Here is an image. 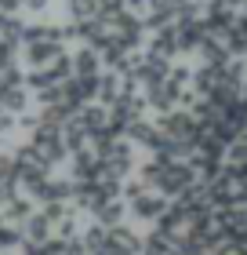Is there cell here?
Masks as SVG:
<instances>
[{"label": "cell", "mask_w": 247, "mask_h": 255, "mask_svg": "<svg viewBox=\"0 0 247 255\" xmlns=\"http://www.w3.org/2000/svg\"><path fill=\"white\" fill-rule=\"evenodd\" d=\"M58 55H66V26H48V22H29L22 37V62L29 69L51 66Z\"/></svg>", "instance_id": "6da1fadb"}, {"label": "cell", "mask_w": 247, "mask_h": 255, "mask_svg": "<svg viewBox=\"0 0 247 255\" xmlns=\"http://www.w3.org/2000/svg\"><path fill=\"white\" fill-rule=\"evenodd\" d=\"M37 102V95L26 88V84H15V88H0V110L15 113V117H26L29 106Z\"/></svg>", "instance_id": "9c48e42d"}, {"label": "cell", "mask_w": 247, "mask_h": 255, "mask_svg": "<svg viewBox=\"0 0 247 255\" xmlns=\"http://www.w3.org/2000/svg\"><path fill=\"white\" fill-rule=\"evenodd\" d=\"M185 91L189 88H182V84H174V80H160V84H153L146 88V102H149V110L157 113V117H164V113H174V110H182V102H185Z\"/></svg>", "instance_id": "5b68a950"}, {"label": "cell", "mask_w": 247, "mask_h": 255, "mask_svg": "<svg viewBox=\"0 0 247 255\" xmlns=\"http://www.w3.org/2000/svg\"><path fill=\"white\" fill-rule=\"evenodd\" d=\"M62 138H66V146H69V153H80V149L91 146V135H87V128L80 124V117H69V121H66Z\"/></svg>", "instance_id": "4fadbf2b"}, {"label": "cell", "mask_w": 247, "mask_h": 255, "mask_svg": "<svg viewBox=\"0 0 247 255\" xmlns=\"http://www.w3.org/2000/svg\"><path fill=\"white\" fill-rule=\"evenodd\" d=\"M48 7H51V0H22V11H26V15H44Z\"/></svg>", "instance_id": "2e32d148"}, {"label": "cell", "mask_w": 247, "mask_h": 255, "mask_svg": "<svg viewBox=\"0 0 247 255\" xmlns=\"http://www.w3.org/2000/svg\"><path fill=\"white\" fill-rule=\"evenodd\" d=\"M189 4H193V0H149V11H153V15H164L167 22H174Z\"/></svg>", "instance_id": "9a60e30c"}, {"label": "cell", "mask_w": 247, "mask_h": 255, "mask_svg": "<svg viewBox=\"0 0 247 255\" xmlns=\"http://www.w3.org/2000/svg\"><path fill=\"white\" fill-rule=\"evenodd\" d=\"M167 208H171V197H164L160 190L149 186V190H142L138 197H131V201H127V215L138 219V223H153V226H157L160 215L167 212Z\"/></svg>", "instance_id": "277c9868"}, {"label": "cell", "mask_w": 247, "mask_h": 255, "mask_svg": "<svg viewBox=\"0 0 247 255\" xmlns=\"http://www.w3.org/2000/svg\"><path fill=\"white\" fill-rule=\"evenodd\" d=\"M167 73H171V62L160 59V55H153V51H135L131 69H127V77H131L135 84H142V88H153V84H160V80H167Z\"/></svg>", "instance_id": "3957f363"}, {"label": "cell", "mask_w": 247, "mask_h": 255, "mask_svg": "<svg viewBox=\"0 0 247 255\" xmlns=\"http://www.w3.org/2000/svg\"><path fill=\"white\" fill-rule=\"evenodd\" d=\"M22 234H26V241H37V245H48V241L55 237V223L48 219V212H33L26 219V226H22Z\"/></svg>", "instance_id": "30bf717a"}, {"label": "cell", "mask_w": 247, "mask_h": 255, "mask_svg": "<svg viewBox=\"0 0 247 255\" xmlns=\"http://www.w3.org/2000/svg\"><path fill=\"white\" fill-rule=\"evenodd\" d=\"M146 51L153 55H160V59H178L182 55V29H178V22H171V26H164L157 33H149V44H146Z\"/></svg>", "instance_id": "52a82bcc"}, {"label": "cell", "mask_w": 247, "mask_h": 255, "mask_svg": "<svg viewBox=\"0 0 247 255\" xmlns=\"http://www.w3.org/2000/svg\"><path fill=\"white\" fill-rule=\"evenodd\" d=\"M18 193V157L15 153H0V204L4 197Z\"/></svg>", "instance_id": "8fae6325"}, {"label": "cell", "mask_w": 247, "mask_h": 255, "mask_svg": "<svg viewBox=\"0 0 247 255\" xmlns=\"http://www.w3.org/2000/svg\"><path fill=\"white\" fill-rule=\"evenodd\" d=\"M124 215H127V201H124V197H113V201H105L91 219L109 230V226H120V223H124Z\"/></svg>", "instance_id": "7c38bea8"}, {"label": "cell", "mask_w": 247, "mask_h": 255, "mask_svg": "<svg viewBox=\"0 0 247 255\" xmlns=\"http://www.w3.org/2000/svg\"><path fill=\"white\" fill-rule=\"evenodd\" d=\"M142 241L127 223L120 226H109V234H105V252L102 255H142Z\"/></svg>", "instance_id": "8992f818"}, {"label": "cell", "mask_w": 247, "mask_h": 255, "mask_svg": "<svg viewBox=\"0 0 247 255\" xmlns=\"http://www.w3.org/2000/svg\"><path fill=\"white\" fill-rule=\"evenodd\" d=\"M105 230L102 223H91V226H84V234H80V245H84V252L87 255H102L105 252Z\"/></svg>", "instance_id": "5bb4252c"}, {"label": "cell", "mask_w": 247, "mask_h": 255, "mask_svg": "<svg viewBox=\"0 0 247 255\" xmlns=\"http://www.w3.org/2000/svg\"><path fill=\"white\" fill-rule=\"evenodd\" d=\"M124 4L131 7V11H142V7H149V0H124Z\"/></svg>", "instance_id": "e0dca14e"}, {"label": "cell", "mask_w": 247, "mask_h": 255, "mask_svg": "<svg viewBox=\"0 0 247 255\" xmlns=\"http://www.w3.org/2000/svg\"><path fill=\"white\" fill-rule=\"evenodd\" d=\"M109 33H113V44H120L124 51H138L142 48V40H149V26H146V18L138 15V11H120L116 18H109Z\"/></svg>", "instance_id": "7a4b0ae2"}, {"label": "cell", "mask_w": 247, "mask_h": 255, "mask_svg": "<svg viewBox=\"0 0 247 255\" xmlns=\"http://www.w3.org/2000/svg\"><path fill=\"white\" fill-rule=\"evenodd\" d=\"M127 138H131L135 146H142L146 153H157V149L167 142L164 131H160V124L157 121H146V117H138L135 124H127Z\"/></svg>", "instance_id": "ba28073f"}]
</instances>
